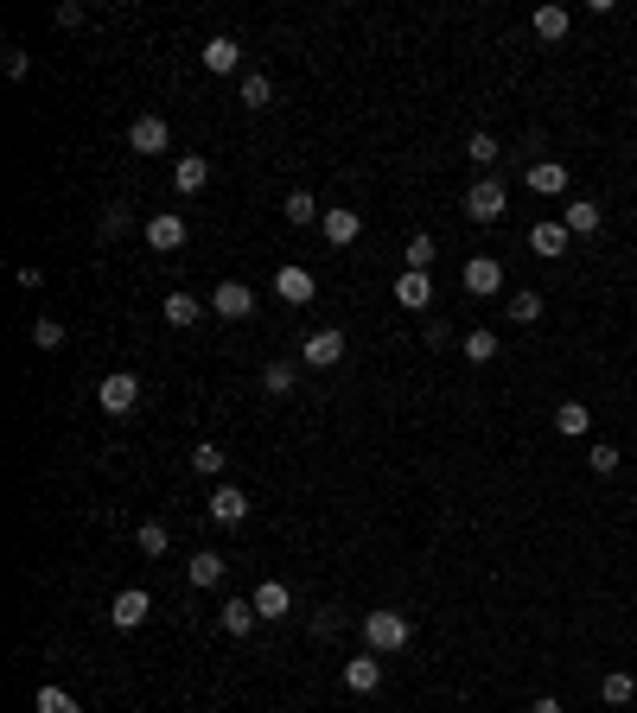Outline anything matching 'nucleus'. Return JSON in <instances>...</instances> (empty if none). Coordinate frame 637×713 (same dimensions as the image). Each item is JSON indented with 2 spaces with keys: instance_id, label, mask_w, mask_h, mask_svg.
Here are the masks:
<instances>
[{
  "instance_id": "obj_9",
  "label": "nucleus",
  "mask_w": 637,
  "mask_h": 713,
  "mask_svg": "<svg viewBox=\"0 0 637 713\" xmlns=\"http://www.w3.org/2000/svg\"><path fill=\"white\" fill-rule=\"evenodd\" d=\"M211 523L217 529H243L249 523V497L236 491V484H217V491H211Z\"/></svg>"
},
{
  "instance_id": "obj_28",
  "label": "nucleus",
  "mask_w": 637,
  "mask_h": 713,
  "mask_svg": "<svg viewBox=\"0 0 637 713\" xmlns=\"http://www.w3.org/2000/svg\"><path fill=\"white\" fill-rule=\"evenodd\" d=\"M294 382H300V363H287V357H274L268 370H262V389H268V395H287Z\"/></svg>"
},
{
  "instance_id": "obj_10",
  "label": "nucleus",
  "mask_w": 637,
  "mask_h": 713,
  "mask_svg": "<svg viewBox=\"0 0 637 713\" xmlns=\"http://www.w3.org/2000/svg\"><path fill=\"white\" fill-rule=\"evenodd\" d=\"M274 293H281L287 306H313V293H319V281H313V268H300V262H287L281 274H274Z\"/></svg>"
},
{
  "instance_id": "obj_37",
  "label": "nucleus",
  "mask_w": 637,
  "mask_h": 713,
  "mask_svg": "<svg viewBox=\"0 0 637 713\" xmlns=\"http://www.w3.org/2000/svg\"><path fill=\"white\" fill-rule=\"evenodd\" d=\"M32 707H39V713H83L77 694H64V688H51V682L39 688V701H32Z\"/></svg>"
},
{
  "instance_id": "obj_12",
  "label": "nucleus",
  "mask_w": 637,
  "mask_h": 713,
  "mask_svg": "<svg viewBox=\"0 0 637 713\" xmlns=\"http://www.w3.org/2000/svg\"><path fill=\"white\" fill-rule=\"evenodd\" d=\"M128 147H134V153H166V147H172V128H166L160 115H134V121H128Z\"/></svg>"
},
{
  "instance_id": "obj_5",
  "label": "nucleus",
  "mask_w": 637,
  "mask_h": 713,
  "mask_svg": "<svg viewBox=\"0 0 637 713\" xmlns=\"http://www.w3.org/2000/svg\"><path fill=\"white\" fill-rule=\"evenodd\" d=\"M459 281H466L472 300H491V293H504V262H497V255H472Z\"/></svg>"
},
{
  "instance_id": "obj_23",
  "label": "nucleus",
  "mask_w": 637,
  "mask_h": 713,
  "mask_svg": "<svg viewBox=\"0 0 637 713\" xmlns=\"http://www.w3.org/2000/svg\"><path fill=\"white\" fill-rule=\"evenodd\" d=\"M281 217L294 223V230H306V223H319L325 211H319V198H313V191H287V198H281Z\"/></svg>"
},
{
  "instance_id": "obj_29",
  "label": "nucleus",
  "mask_w": 637,
  "mask_h": 713,
  "mask_svg": "<svg viewBox=\"0 0 637 713\" xmlns=\"http://www.w3.org/2000/svg\"><path fill=\"white\" fill-rule=\"evenodd\" d=\"M631 694H637V682H631V675H625V669H612V675H599V701H606V707H625V701H631Z\"/></svg>"
},
{
  "instance_id": "obj_2",
  "label": "nucleus",
  "mask_w": 637,
  "mask_h": 713,
  "mask_svg": "<svg viewBox=\"0 0 637 713\" xmlns=\"http://www.w3.org/2000/svg\"><path fill=\"white\" fill-rule=\"evenodd\" d=\"M96 408H102V414H134V408H141V376H128V370L102 376V389H96Z\"/></svg>"
},
{
  "instance_id": "obj_8",
  "label": "nucleus",
  "mask_w": 637,
  "mask_h": 713,
  "mask_svg": "<svg viewBox=\"0 0 637 713\" xmlns=\"http://www.w3.org/2000/svg\"><path fill=\"white\" fill-rule=\"evenodd\" d=\"M147 612H153V599L141 593V586H122V593H115V605H109V624H115V631H141Z\"/></svg>"
},
{
  "instance_id": "obj_11",
  "label": "nucleus",
  "mask_w": 637,
  "mask_h": 713,
  "mask_svg": "<svg viewBox=\"0 0 637 713\" xmlns=\"http://www.w3.org/2000/svg\"><path fill=\"white\" fill-rule=\"evenodd\" d=\"M344 688H351V694H376V688H383V656L357 650L351 663H344Z\"/></svg>"
},
{
  "instance_id": "obj_33",
  "label": "nucleus",
  "mask_w": 637,
  "mask_h": 713,
  "mask_svg": "<svg viewBox=\"0 0 637 713\" xmlns=\"http://www.w3.org/2000/svg\"><path fill=\"white\" fill-rule=\"evenodd\" d=\"M459 351H466V363H491L497 357V332H491V325H478V332H466Z\"/></svg>"
},
{
  "instance_id": "obj_27",
  "label": "nucleus",
  "mask_w": 637,
  "mask_h": 713,
  "mask_svg": "<svg viewBox=\"0 0 637 713\" xmlns=\"http://www.w3.org/2000/svg\"><path fill=\"white\" fill-rule=\"evenodd\" d=\"M223 573H230V561H223L217 548H204V554H192V586H217Z\"/></svg>"
},
{
  "instance_id": "obj_38",
  "label": "nucleus",
  "mask_w": 637,
  "mask_h": 713,
  "mask_svg": "<svg viewBox=\"0 0 637 713\" xmlns=\"http://www.w3.org/2000/svg\"><path fill=\"white\" fill-rule=\"evenodd\" d=\"M32 344H39V351H58V344H64V325L51 319V312H39V319H32Z\"/></svg>"
},
{
  "instance_id": "obj_24",
  "label": "nucleus",
  "mask_w": 637,
  "mask_h": 713,
  "mask_svg": "<svg viewBox=\"0 0 637 713\" xmlns=\"http://www.w3.org/2000/svg\"><path fill=\"white\" fill-rule=\"evenodd\" d=\"M402 262H408V274H427V268L440 262V242L427 236V230H415V236H408V249H402Z\"/></svg>"
},
{
  "instance_id": "obj_35",
  "label": "nucleus",
  "mask_w": 637,
  "mask_h": 713,
  "mask_svg": "<svg viewBox=\"0 0 637 713\" xmlns=\"http://www.w3.org/2000/svg\"><path fill=\"white\" fill-rule=\"evenodd\" d=\"M497 153H504V147H497V134H472V141H466V160H472L478 172H491Z\"/></svg>"
},
{
  "instance_id": "obj_16",
  "label": "nucleus",
  "mask_w": 637,
  "mask_h": 713,
  "mask_svg": "<svg viewBox=\"0 0 637 713\" xmlns=\"http://www.w3.org/2000/svg\"><path fill=\"white\" fill-rule=\"evenodd\" d=\"M211 312H217V319H249V312H255V293H249L243 281H223V287L211 293Z\"/></svg>"
},
{
  "instance_id": "obj_26",
  "label": "nucleus",
  "mask_w": 637,
  "mask_h": 713,
  "mask_svg": "<svg viewBox=\"0 0 637 713\" xmlns=\"http://www.w3.org/2000/svg\"><path fill=\"white\" fill-rule=\"evenodd\" d=\"M529 26H536L542 45H555V39H567V26H574V20H567V7H536V20H529Z\"/></svg>"
},
{
  "instance_id": "obj_21",
  "label": "nucleus",
  "mask_w": 637,
  "mask_h": 713,
  "mask_svg": "<svg viewBox=\"0 0 637 713\" xmlns=\"http://www.w3.org/2000/svg\"><path fill=\"white\" fill-rule=\"evenodd\" d=\"M160 312H166V325H198L211 306H204L198 293H185V287H179V293H166V306H160Z\"/></svg>"
},
{
  "instance_id": "obj_41",
  "label": "nucleus",
  "mask_w": 637,
  "mask_h": 713,
  "mask_svg": "<svg viewBox=\"0 0 637 713\" xmlns=\"http://www.w3.org/2000/svg\"><path fill=\"white\" fill-rule=\"evenodd\" d=\"M427 344H434V351H446V344H453V332H446V319H427Z\"/></svg>"
},
{
  "instance_id": "obj_4",
  "label": "nucleus",
  "mask_w": 637,
  "mask_h": 713,
  "mask_svg": "<svg viewBox=\"0 0 637 713\" xmlns=\"http://www.w3.org/2000/svg\"><path fill=\"white\" fill-rule=\"evenodd\" d=\"M141 236H147V249H153V255H179L192 230H185V217H179V211H160V217H147V230H141Z\"/></svg>"
},
{
  "instance_id": "obj_19",
  "label": "nucleus",
  "mask_w": 637,
  "mask_h": 713,
  "mask_svg": "<svg viewBox=\"0 0 637 713\" xmlns=\"http://www.w3.org/2000/svg\"><path fill=\"white\" fill-rule=\"evenodd\" d=\"M561 223H567V236H599V198H567Z\"/></svg>"
},
{
  "instance_id": "obj_6",
  "label": "nucleus",
  "mask_w": 637,
  "mask_h": 713,
  "mask_svg": "<svg viewBox=\"0 0 637 713\" xmlns=\"http://www.w3.org/2000/svg\"><path fill=\"white\" fill-rule=\"evenodd\" d=\"M504 211H510V198H504V185H497V179H478V185L466 191V217H472V223H497Z\"/></svg>"
},
{
  "instance_id": "obj_39",
  "label": "nucleus",
  "mask_w": 637,
  "mask_h": 713,
  "mask_svg": "<svg viewBox=\"0 0 637 713\" xmlns=\"http://www.w3.org/2000/svg\"><path fill=\"white\" fill-rule=\"evenodd\" d=\"M128 230V211H122V204H115V211H102V236H122Z\"/></svg>"
},
{
  "instance_id": "obj_1",
  "label": "nucleus",
  "mask_w": 637,
  "mask_h": 713,
  "mask_svg": "<svg viewBox=\"0 0 637 713\" xmlns=\"http://www.w3.org/2000/svg\"><path fill=\"white\" fill-rule=\"evenodd\" d=\"M408 637H415V624H408V612H364V643L376 656H402Z\"/></svg>"
},
{
  "instance_id": "obj_18",
  "label": "nucleus",
  "mask_w": 637,
  "mask_h": 713,
  "mask_svg": "<svg viewBox=\"0 0 637 713\" xmlns=\"http://www.w3.org/2000/svg\"><path fill=\"white\" fill-rule=\"evenodd\" d=\"M395 306L427 312V306H434V281H427V274H395Z\"/></svg>"
},
{
  "instance_id": "obj_30",
  "label": "nucleus",
  "mask_w": 637,
  "mask_h": 713,
  "mask_svg": "<svg viewBox=\"0 0 637 713\" xmlns=\"http://www.w3.org/2000/svg\"><path fill=\"white\" fill-rule=\"evenodd\" d=\"M555 427L567 433V440H580V433L593 427V414H587V402H561V408H555Z\"/></svg>"
},
{
  "instance_id": "obj_31",
  "label": "nucleus",
  "mask_w": 637,
  "mask_h": 713,
  "mask_svg": "<svg viewBox=\"0 0 637 713\" xmlns=\"http://www.w3.org/2000/svg\"><path fill=\"white\" fill-rule=\"evenodd\" d=\"M223 465H230V459H223L217 440H198V446H192V472H198V478H217Z\"/></svg>"
},
{
  "instance_id": "obj_42",
  "label": "nucleus",
  "mask_w": 637,
  "mask_h": 713,
  "mask_svg": "<svg viewBox=\"0 0 637 713\" xmlns=\"http://www.w3.org/2000/svg\"><path fill=\"white\" fill-rule=\"evenodd\" d=\"M529 713H561V701H555V694H536V701H529Z\"/></svg>"
},
{
  "instance_id": "obj_40",
  "label": "nucleus",
  "mask_w": 637,
  "mask_h": 713,
  "mask_svg": "<svg viewBox=\"0 0 637 713\" xmlns=\"http://www.w3.org/2000/svg\"><path fill=\"white\" fill-rule=\"evenodd\" d=\"M26 71H32V58H26L20 45H7V77H26Z\"/></svg>"
},
{
  "instance_id": "obj_7",
  "label": "nucleus",
  "mask_w": 637,
  "mask_h": 713,
  "mask_svg": "<svg viewBox=\"0 0 637 713\" xmlns=\"http://www.w3.org/2000/svg\"><path fill=\"white\" fill-rule=\"evenodd\" d=\"M319 236H325V242H332V249H351V242H357V236H364V217H357V211H351V204H332V211H325V217H319Z\"/></svg>"
},
{
  "instance_id": "obj_3",
  "label": "nucleus",
  "mask_w": 637,
  "mask_h": 713,
  "mask_svg": "<svg viewBox=\"0 0 637 713\" xmlns=\"http://www.w3.org/2000/svg\"><path fill=\"white\" fill-rule=\"evenodd\" d=\"M300 363H306V370H338V363H344V332H338V325H319V332L300 344Z\"/></svg>"
},
{
  "instance_id": "obj_20",
  "label": "nucleus",
  "mask_w": 637,
  "mask_h": 713,
  "mask_svg": "<svg viewBox=\"0 0 637 713\" xmlns=\"http://www.w3.org/2000/svg\"><path fill=\"white\" fill-rule=\"evenodd\" d=\"M255 612L262 618H294V593H287L281 580H262L255 586Z\"/></svg>"
},
{
  "instance_id": "obj_13",
  "label": "nucleus",
  "mask_w": 637,
  "mask_h": 713,
  "mask_svg": "<svg viewBox=\"0 0 637 713\" xmlns=\"http://www.w3.org/2000/svg\"><path fill=\"white\" fill-rule=\"evenodd\" d=\"M204 71H217V77H230V71H243V45L230 39V32H217V39H204Z\"/></svg>"
},
{
  "instance_id": "obj_36",
  "label": "nucleus",
  "mask_w": 637,
  "mask_h": 713,
  "mask_svg": "<svg viewBox=\"0 0 637 713\" xmlns=\"http://www.w3.org/2000/svg\"><path fill=\"white\" fill-rule=\"evenodd\" d=\"M268 102H274V83L262 71H249L243 77V109H268Z\"/></svg>"
},
{
  "instance_id": "obj_34",
  "label": "nucleus",
  "mask_w": 637,
  "mask_h": 713,
  "mask_svg": "<svg viewBox=\"0 0 637 713\" xmlns=\"http://www.w3.org/2000/svg\"><path fill=\"white\" fill-rule=\"evenodd\" d=\"M618 465H625V452H618L612 440H599V446L587 452V472H593V478H612V472H618Z\"/></svg>"
},
{
  "instance_id": "obj_25",
  "label": "nucleus",
  "mask_w": 637,
  "mask_h": 713,
  "mask_svg": "<svg viewBox=\"0 0 637 713\" xmlns=\"http://www.w3.org/2000/svg\"><path fill=\"white\" fill-rule=\"evenodd\" d=\"M134 548H141V554H147V561H160V554L172 548V529H166V523H153V516H147V523H141V529H134Z\"/></svg>"
},
{
  "instance_id": "obj_14",
  "label": "nucleus",
  "mask_w": 637,
  "mask_h": 713,
  "mask_svg": "<svg viewBox=\"0 0 637 713\" xmlns=\"http://www.w3.org/2000/svg\"><path fill=\"white\" fill-rule=\"evenodd\" d=\"M172 185H179L185 198H198V191L211 185V160H204V153H179V160H172Z\"/></svg>"
},
{
  "instance_id": "obj_17",
  "label": "nucleus",
  "mask_w": 637,
  "mask_h": 713,
  "mask_svg": "<svg viewBox=\"0 0 637 713\" xmlns=\"http://www.w3.org/2000/svg\"><path fill=\"white\" fill-rule=\"evenodd\" d=\"M523 179H529V191H536V198H567V166H561V160H536Z\"/></svg>"
},
{
  "instance_id": "obj_15",
  "label": "nucleus",
  "mask_w": 637,
  "mask_h": 713,
  "mask_svg": "<svg viewBox=\"0 0 637 713\" xmlns=\"http://www.w3.org/2000/svg\"><path fill=\"white\" fill-rule=\"evenodd\" d=\"M567 242H574V236H567V223H561V217H542L536 230H529V249H536L542 262H555V255H567Z\"/></svg>"
},
{
  "instance_id": "obj_32",
  "label": "nucleus",
  "mask_w": 637,
  "mask_h": 713,
  "mask_svg": "<svg viewBox=\"0 0 637 713\" xmlns=\"http://www.w3.org/2000/svg\"><path fill=\"white\" fill-rule=\"evenodd\" d=\"M504 312H510V319H516V325H536V319H542V293H536V287H523V293H510V306H504Z\"/></svg>"
},
{
  "instance_id": "obj_22",
  "label": "nucleus",
  "mask_w": 637,
  "mask_h": 713,
  "mask_svg": "<svg viewBox=\"0 0 637 713\" xmlns=\"http://www.w3.org/2000/svg\"><path fill=\"white\" fill-rule=\"evenodd\" d=\"M217 624H223L230 637H249L255 624H262V612H255V599H230V605L217 612Z\"/></svg>"
}]
</instances>
